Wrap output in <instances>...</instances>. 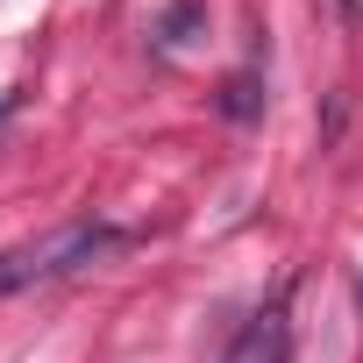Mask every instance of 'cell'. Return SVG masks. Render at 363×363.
Instances as JSON below:
<instances>
[{"label":"cell","instance_id":"6da1fadb","mask_svg":"<svg viewBox=\"0 0 363 363\" xmlns=\"http://www.w3.org/2000/svg\"><path fill=\"white\" fill-rule=\"evenodd\" d=\"M114 242H121V228H107V221H57V228L36 235V242L0 250V299L22 292V285H50V278H65V271L107 257Z\"/></svg>","mask_w":363,"mask_h":363},{"label":"cell","instance_id":"7a4b0ae2","mask_svg":"<svg viewBox=\"0 0 363 363\" xmlns=\"http://www.w3.org/2000/svg\"><path fill=\"white\" fill-rule=\"evenodd\" d=\"M278 342H285V299H271L264 313H257V328H250V342L228 356V363H278Z\"/></svg>","mask_w":363,"mask_h":363},{"label":"cell","instance_id":"3957f363","mask_svg":"<svg viewBox=\"0 0 363 363\" xmlns=\"http://www.w3.org/2000/svg\"><path fill=\"white\" fill-rule=\"evenodd\" d=\"M221 114H235V121H242V114H257V86H250V79H228V93H221Z\"/></svg>","mask_w":363,"mask_h":363},{"label":"cell","instance_id":"277c9868","mask_svg":"<svg viewBox=\"0 0 363 363\" xmlns=\"http://www.w3.org/2000/svg\"><path fill=\"white\" fill-rule=\"evenodd\" d=\"M193 22H200V8H178V15H171V22H164V36H171V43H178V36H186V29H193Z\"/></svg>","mask_w":363,"mask_h":363},{"label":"cell","instance_id":"5b68a950","mask_svg":"<svg viewBox=\"0 0 363 363\" xmlns=\"http://www.w3.org/2000/svg\"><path fill=\"white\" fill-rule=\"evenodd\" d=\"M356 8H363V0H342V15H356Z\"/></svg>","mask_w":363,"mask_h":363}]
</instances>
